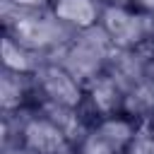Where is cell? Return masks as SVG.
Returning a JSON list of instances; mask_svg holds the SVG:
<instances>
[{"label": "cell", "mask_w": 154, "mask_h": 154, "mask_svg": "<svg viewBox=\"0 0 154 154\" xmlns=\"http://www.w3.org/2000/svg\"><path fill=\"white\" fill-rule=\"evenodd\" d=\"M99 29L113 51L137 53L154 38V17L137 12L128 2H103Z\"/></svg>", "instance_id": "cell-1"}, {"label": "cell", "mask_w": 154, "mask_h": 154, "mask_svg": "<svg viewBox=\"0 0 154 154\" xmlns=\"http://www.w3.org/2000/svg\"><path fill=\"white\" fill-rule=\"evenodd\" d=\"M149 123H152V128H154V108H152V113H149Z\"/></svg>", "instance_id": "cell-12"}, {"label": "cell", "mask_w": 154, "mask_h": 154, "mask_svg": "<svg viewBox=\"0 0 154 154\" xmlns=\"http://www.w3.org/2000/svg\"><path fill=\"white\" fill-rule=\"evenodd\" d=\"M2 65L10 72L36 75V70L43 65V60H41V53L31 51L29 46L19 43L14 36L2 31Z\"/></svg>", "instance_id": "cell-9"}, {"label": "cell", "mask_w": 154, "mask_h": 154, "mask_svg": "<svg viewBox=\"0 0 154 154\" xmlns=\"http://www.w3.org/2000/svg\"><path fill=\"white\" fill-rule=\"evenodd\" d=\"M17 147L26 154H72V140L58 120H53L41 108L26 111L17 130Z\"/></svg>", "instance_id": "cell-5"}, {"label": "cell", "mask_w": 154, "mask_h": 154, "mask_svg": "<svg viewBox=\"0 0 154 154\" xmlns=\"http://www.w3.org/2000/svg\"><path fill=\"white\" fill-rule=\"evenodd\" d=\"M103 2H125V0H103Z\"/></svg>", "instance_id": "cell-13"}, {"label": "cell", "mask_w": 154, "mask_h": 154, "mask_svg": "<svg viewBox=\"0 0 154 154\" xmlns=\"http://www.w3.org/2000/svg\"><path fill=\"white\" fill-rule=\"evenodd\" d=\"M140 120L118 111L91 120L84 137L75 144V154H125Z\"/></svg>", "instance_id": "cell-2"}, {"label": "cell", "mask_w": 154, "mask_h": 154, "mask_svg": "<svg viewBox=\"0 0 154 154\" xmlns=\"http://www.w3.org/2000/svg\"><path fill=\"white\" fill-rule=\"evenodd\" d=\"M125 154H154V128H152L149 118L140 120L132 140L125 147Z\"/></svg>", "instance_id": "cell-10"}, {"label": "cell", "mask_w": 154, "mask_h": 154, "mask_svg": "<svg viewBox=\"0 0 154 154\" xmlns=\"http://www.w3.org/2000/svg\"><path fill=\"white\" fill-rule=\"evenodd\" d=\"M0 96H2V111L7 116L12 113H26L38 108V91H36V79L34 75H22V72H2L0 82Z\"/></svg>", "instance_id": "cell-8"}, {"label": "cell", "mask_w": 154, "mask_h": 154, "mask_svg": "<svg viewBox=\"0 0 154 154\" xmlns=\"http://www.w3.org/2000/svg\"><path fill=\"white\" fill-rule=\"evenodd\" d=\"M38 106H60V108H84V79L77 77L67 65L43 60L34 75Z\"/></svg>", "instance_id": "cell-4"}, {"label": "cell", "mask_w": 154, "mask_h": 154, "mask_svg": "<svg viewBox=\"0 0 154 154\" xmlns=\"http://www.w3.org/2000/svg\"><path fill=\"white\" fill-rule=\"evenodd\" d=\"M125 2H128L130 7H135L137 12L154 17V0H125Z\"/></svg>", "instance_id": "cell-11"}, {"label": "cell", "mask_w": 154, "mask_h": 154, "mask_svg": "<svg viewBox=\"0 0 154 154\" xmlns=\"http://www.w3.org/2000/svg\"><path fill=\"white\" fill-rule=\"evenodd\" d=\"M123 99L125 89L120 87L113 72L101 67L84 79V111L91 118L123 111Z\"/></svg>", "instance_id": "cell-6"}, {"label": "cell", "mask_w": 154, "mask_h": 154, "mask_svg": "<svg viewBox=\"0 0 154 154\" xmlns=\"http://www.w3.org/2000/svg\"><path fill=\"white\" fill-rule=\"evenodd\" d=\"M65 29L48 7H22L14 5V14L5 17V34L14 36L19 43L36 53H43L58 43V34Z\"/></svg>", "instance_id": "cell-3"}, {"label": "cell", "mask_w": 154, "mask_h": 154, "mask_svg": "<svg viewBox=\"0 0 154 154\" xmlns=\"http://www.w3.org/2000/svg\"><path fill=\"white\" fill-rule=\"evenodd\" d=\"M46 7L65 29L84 34L99 29L103 0H48Z\"/></svg>", "instance_id": "cell-7"}]
</instances>
